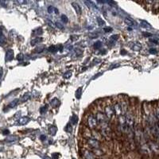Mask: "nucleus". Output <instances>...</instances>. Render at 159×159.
Returning a JSON list of instances; mask_svg holds the SVG:
<instances>
[{"label":"nucleus","mask_w":159,"mask_h":159,"mask_svg":"<svg viewBox=\"0 0 159 159\" xmlns=\"http://www.w3.org/2000/svg\"><path fill=\"white\" fill-rule=\"evenodd\" d=\"M99 133L101 136L105 139H110L112 135V129L108 122L99 124Z\"/></svg>","instance_id":"1"},{"label":"nucleus","mask_w":159,"mask_h":159,"mask_svg":"<svg viewBox=\"0 0 159 159\" xmlns=\"http://www.w3.org/2000/svg\"><path fill=\"white\" fill-rule=\"evenodd\" d=\"M87 126L91 130H95L99 126V123L96 119V116L93 115H88L86 119Z\"/></svg>","instance_id":"2"},{"label":"nucleus","mask_w":159,"mask_h":159,"mask_svg":"<svg viewBox=\"0 0 159 159\" xmlns=\"http://www.w3.org/2000/svg\"><path fill=\"white\" fill-rule=\"evenodd\" d=\"M125 117H126V125L129 126L130 127L134 128L135 126V116L130 111H127V112L125 114Z\"/></svg>","instance_id":"3"},{"label":"nucleus","mask_w":159,"mask_h":159,"mask_svg":"<svg viewBox=\"0 0 159 159\" xmlns=\"http://www.w3.org/2000/svg\"><path fill=\"white\" fill-rule=\"evenodd\" d=\"M104 114H105L107 119H108V120L112 119L115 116H116L111 105H107V106L104 107Z\"/></svg>","instance_id":"4"},{"label":"nucleus","mask_w":159,"mask_h":159,"mask_svg":"<svg viewBox=\"0 0 159 159\" xmlns=\"http://www.w3.org/2000/svg\"><path fill=\"white\" fill-rule=\"evenodd\" d=\"M87 144L92 148V149H99L100 148V142L97 139H93V138H90V139H87Z\"/></svg>","instance_id":"5"},{"label":"nucleus","mask_w":159,"mask_h":159,"mask_svg":"<svg viewBox=\"0 0 159 159\" xmlns=\"http://www.w3.org/2000/svg\"><path fill=\"white\" fill-rule=\"evenodd\" d=\"M113 109L115 111V114L117 117L122 116L123 115V111H122V107L120 106V103H119V101H115L112 105Z\"/></svg>","instance_id":"6"},{"label":"nucleus","mask_w":159,"mask_h":159,"mask_svg":"<svg viewBox=\"0 0 159 159\" xmlns=\"http://www.w3.org/2000/svg\"><path fill=\"white\" fill-rule=\"evenodd\" d=\"M96 116V119L99 124L103 123H106V122L108 121V119H107L105 114H103V113L101 112V111H98V112H96V116Z\"/></svg>","instance_id":"7"},{"label":"nucleus","mask_w":159,"mask_h":159,"mask_svg":"<svg viewBox=\"0 0 159 159\" xmlns=\"http://www.w3.org/2000/svg\"><path fill=\"white\" fill-rule=\"evenodd\" d=\"M119 103H120V106L122 107V111H123V115H125L127 111H128V102L126 99H120L119 100Z\"/></svg>","instance_id":"8"},{"label":"nucleus","mask_w":159,"mask_h":159,"mask_svg":"<svg viewBox=\"0 0 159 159\" xmlns=\"http://www.w3.org/2000/svg\"><path fill=\"white\" fill-rule=\"evenodd\" d=\"M82 154H83L84 159H95L94 154L92 150H89V149H83Z\"/></svg>","instance_id":"9"},{"label":"nucleus","mask_w":159,"mask_h":159,"mask_svg":"<svg viewBox=\"0 0 159 159\" xmlns=\"http://www.w3.org/2000/svg\"><path fill=\"white\" fill-rule=\"evenodd\" d=\"M72 6L73 7V8L75 9V10H76V12L77 14H81V13H82V10H81V7H80V6L79 4L76 3H72Z\"/></svg>","instance_id":"10"},{"label":"nucleus","mask_w":159,"mask_h":159,"mask_svg":"<svg viewBox=\"0 0 159 159\" xmlns=\"http://www.w3.org/2000/svg\"><path fill=\"white\" fill-rule=\"evenodd\" d=\"M42 40H43V38H42L41 37H35V38H33V39L31 41V45H32V46H36L37 44H39L40 42H41Z\"/></svg>","instance_id":"11"},{"label":"nucleus","mask_w":159,"mask_h":159,"mask_svg":"<svg viewBox=\"0 0 159 159\" xmlns=\"http://www.w3.org/2000/svg\"><path fill=\"white\" fill-rule=\"evenodd\" d=\"M46 49V46H44V45H40L38 46L37 47L36 49L34 50V52L37 53H42L44 50Z\"/></svg>","instance_id":"12"},{"label":"nucleus","mask_w":159,"mask_h":159,"mask_svg":"<svg viewBox=\"0 0 159 159\" xmlns=\"http://www.w3.org/2000/svg\"><path fill=\"white\" fill-rule=\"evenodd\" d=\"M92 151L94 154L95 156H102L103 155V150H101L100 149H92Z\"/></svg>","instance_id":"13"},{"label":"nucleus","mask_w":159,"mask_h":159,"mask_svg":"<svg viewBox=\"0 0 159 159\" xmlns=\"http://www.w3.org/2000/svg\"><path fill=\"white\" fill-rule=\"evenodd\" d=\"M48 12H49L50 14L54 13L55 14H59L58 10H57L56 8H55V7H52V6H50V7H48Z\"/></svg>","instance_id":"14"},{"label":"nucleus","mask_w":159,"mask_h":159,"mask_svg":"<svg viewBox=\"0 0 159 159\" xmlns=\"http://www.w3.org/2000/svg\"><path fill=\"white\" fill-rule=\"evenodd\" d=\"M48 50L50 53H56L58 51V47H57V46H51L49 47Z\"/></svg>","instance_id":"15"},{"label":"nucleus","mask_w":159,"mask_h":159,"mask_svg":"<svg viewBox=\"0 0 159 159\" xmlns=\"http://www.w3.org/2000/svg\"><path fill=\"white\" fill-rule=\"evenodd\" d=\"M60 104V101L57 99H53L52 101H51V105L53 107H56Z\"/></svg>","instance_id":"16"},{"label":"nucleus","mask_w":159,"mask_h":159,"mask_svg":"<svg viewBox=\"0 0 159 159\" xmlns=\"http://www.w3.org/2000/svg\"><path fill=\"white\" fill-rule=\"evenodd\" d=\"M141 26L146 28V29H150L151 28L150 25L147 22H146V21H141Z\"/></svg>","instance_id":"17"},{"label":"nucleus","mask_w":159,"mask_h":159,"mask_svg":"<svg viewBox=\"0 0 159 159\" xmlns=\"http://www.w3.org/2000/svg\"><path fill=\"white\" fill-rule=\"evenodd\" d=\"M132 50L134 51H140L142 50V46L139 43H136L134 45V46L132 47Z\"/></svg>","instance_id":"18"},{"label":"nucleus","mask_w":159,"mask_h":159,"mask_svg":"<svg viewBox=\"0 0 159 159\" xmlns=\"http://www.w3.org/2000/svg\"><path fill=\"white\" fill-rule=\"evenodd\" d=\"M124 22H125V23L126 25H128L130 26H134V22H133L132 19H130V18H125L124 19Z\"/></svg>","instance_id":"19"},{"label":"nucleus","mask_w":159,"mask_h":159,"mask_svg":"<svg viewBox=\"0 0 159 159\" xmlns=\"http://www.w3.org/2000/svg\"><path fill=\"white\" fill-rule=\"evenodd\" d=\"M97 23H98V25H99V26H103L105 25V22H104L102 18H97Z\"/></svg>","instance_id":"20"},{"label":"nucleus","mask_w":159,"mask_h":159,"mask_svg":"<svg viewBox=\"0 0 159 159\" xmlns=\"http://www.w3.org/2000/svg\"><path fill=\"white\" fill-rule=\"evenodd\" d=\"M65 130L68 133L72 132V130H73V127H72V125H71V123H69L66 126H65Z\"/></svg>","instance_id":"21"},{"label":"nucleus","mask_w":159,"mask_h":159,"mask_svg":"<svg viewBox=\"0 0 159 159\" xmlns=\"http://www.w3.org/2000/svg\"><path fill=\"white\" fill-rule=\"evenodd\" d=\"M81 94H82V88H79L78 90L76 91V97L77 99H80V96H81Z\"/></svg>","instance_id":"22"},{"label":"nucleus","mask_w":159,"mask_h":159,"mask_svg":"<svg viewBox=\"0 0 159 159\" xmlns=\"http://www.w3.org/2000/svg\"><path fill=\"white\" fill-rule=\"evenodd\" d=\"M101 46H102V42L100 41H96V43L94 44V48L96 50H99Z\"/></svg>","instance_id":"23"},{"label":"nucleus","mask_w":159,"mask_h":159,"mask_svg":"<svg viewBox=\"0 0 159 159\" xmlns=\"http://www.w3.org/2000/svg\"><path fill=\"white\" fill-rule=\"evenodd\" d=\"M34 34H37V35H41L42 33H43V30H42V29L41 28H37V30H35L34 31Z\"/></svg>","instance_id":"24"},{"label":"nucleus","mask_w":159,"mask_h":159,"mask_svg":"<svg viewBox=\"0 0 159 159\" xmlns=\"http://www.w3.org/2000/svg\"><path fill=\"white\" fill-rule=\"evenodd\" d=\"M50 132L52 135H55V134L56 133V128L55 126H51L50 128Z\"/></svg>","instance_id":"25"},{"label":"nucleus","mask_w":159,"mask_h":159,"mask_svg":"<svg viewBox=\"0 0 159 159\" xmlns=\"http://www.w3.org/2000/svg\"><path fill=\"white\" fill-rule=\"evenodd\" d=\"M78 121V117L76 116V115H73V117H72V123L73 124H76Z\"/></svg>","instance_id":"26"},{"label":"nucleus","mask_w":159,"mask_h":159,"mask_svg":"<svg viewBox=\"0 0 159 159\" xmlns=\"http://www.w3.org/2000/svg\"><path fill=\"white\" fill-rule=\"evenodd\" d=\"M72 72L71 71H69V72H67L64 74V78H65V79H69L70 76H72Z\"/></svg>","instance_id":"27"},{"label":"nucleus","mask_w":159,"mask_h":159,"mask_svg":"<svg viewBox=\"0 0 159 159\" xmlns=\"http://www.w3.org/2000/svg\"><path fill=\"white\" fill-rule=\"evenodd\" d=\"M117 37H118V35H116V34H115V35H112V36L110 37V41H111V42H115L116 40L118 39Z\"/></svg>","instance_id":"28"},{"label":"nucleus","mask_w":159,"mask_h":159,"mask_svg":"<svg viewBox=\"0 0 159 159\" xmlns=\"http://www.w3.org/2000/svg\"><path fill=\"white\" fill-rule=\"evenodd\" d=\"M60 18H61V20H62V22H65V23L68 22V21H69V20H68V18H67L66 15H65V14H62Z\"/></svg>","instance_id":"29"},{"label":"nucleus","mask_w":159,"mask_h":159,"mask_svg":"<svg viewBox=\"0 0 159 159\" xmlns=\"http://www.w3.org/2000/svg\"><path fill=\"white\" fill-rule=\"evenodd\" d=\"M149 52L151 54H156V53H158V50H156V49H154V48H151V49H149Z\"/></svg>","instance_id":"30"},{"label":"nucleus","mask_w":159,"mask_h":159,"mask_svg":"<svg viewBox=\"0 0 159 159\" xmlns=\"http://www.w3.org/2000/svg\"><path fill=\"white\" fill-rule=\"evenodd\" d=\"M47 111V106L46 107H41L40 108V112L41 113V114H43L45 111Z\"/></svg>","instance_id":"31"},{"label":"nucleus","mask_w":159,"mask_h":159,"mask_svg":"<svg viewBox=\"0 0 159 159\" xmlns=\"http://www.w3.org/2000/svg\"><path fill=\"white\" fill-rule=\"evenodd\" d=\"M103 31H104L105 33H108L110 31H112V28H111V27H105V28L103 29Z\"/></svg>","instance_id":"32"},{"label":"nucleus","mask_w":159,"mask_h":159,"mask_svg":"<svg viewBox=\"0 0 159 159\" xmlns=\"http://www.w3.org/2000/svg\"><path fill=\"white\" fill-rule=\"evenodd\" d=\"M21 120H22V124H26V123L29 121V119H28V118H23V119H22ZM21 120H20V121H21Z\"/></svg>","instance_id":"33"},{"label":"nucleus","mask_w":159,"mask_h":159,"mask_svg":"<svg viewBox=\"0 0 159 159\" xmlns=\"http://www.w3.org/2000/svg\"><path fill=\"white\" fill-rule=\"evenodd\" d=\"M149 41H151V42L154 44H158V41L156 39H149Z\"/></svg>","instance_id":"34"},{"label":"nucleus","mask_w":159,"mask_h":159,"mask_svg":"<svg viewBox=\"0 0 159 159\" xmlns=\"http://www.w3.org/2000/svg\"><path fill=\"white\" fill-rule=\"evenodd\" d=\"M40 139H41V141H45V140L46 139V136L43 135H42L40 136Z\"/></svg>","instance_id":"35"},{"label":"nucleus","mask_w":159,"mask_h":159,"mask_svg":"<svg viewBox=\"0 0 159 159\" xmlns=\"http://www.w3.org/2000/svg\"><path fill=\"white\" fill-rule=\"evenodd\" d=\"M56 25L57 26V27H58V28H60V29H63L64 28L63 26H62V25H61L60 23H59V22H56Z\"/></svg>","instance_id":"36"},{"label":"nucleus","mask_w":159,"mask_h":159,"mask_svg":"<svg viewBox=\"0 0 159 159\" xmlns=\"http://www.w3.org/2000/svg\"><path fill=\"white\" fill-rule=\"evenodd\" d=\"M143 35L145 37H151L152 36V34L149 33H143Z\"/></svg>","instance_id":"37"},{"label":"nucleus","mask_w":159,"mask_h":159,"mask_svg":"<svg viewBox=\"0 0 159 159\" xmlns=\"http://www.w3.org/2000/svg\"><path fill=\"white\" fill-rule=\"evenodd\" d=\"M126 53H127V52H126L125 50H121V54H122V55H126Z\"/></svg>","instance_id":"38"},{"label":"nucleus","mask_w":159,"mask_h":159,"mask_svg":"<svg viewBox=\"0 0 159 159\" xmlns=\"http://www.w3.org/2000/svg\"><path fill=\"white\" fill-rule=\"evenodd\" d=\"M58 156H59V154H53V158L54 159H56V158H57V157H58Z\"/></svg>","instance_id":"39"}]
</instances>
